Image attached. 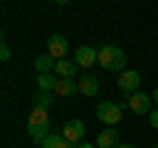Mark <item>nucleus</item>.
Listing matches in <instances>:
<instances>
[{"instance_id": "obj_19", "label": "nucleus", "mask_w": 158, "mask_h": 148, "mask_svg": "<svg viewBox=\"0 0 158 148\" xmlns=\"http://www.w3.org/2000/svg\"><path fill=\"white\" fill-rule=\"evenodd\" d=\"M79 148H98V146H90V143H79Z\"/></svg>"}, {"instance_id": "obj_8", "label": "nucleus", "mask_w": 158, "mask_h": 148, "mask_svg": "<svg viewBox=\"0 0 158 148\" xmlns=\"http://www.w3.org/2000/svg\"><path fill=\"white\" fill-rule=\"evenodd\" d=\"M29 130H40V127H50V116H48L45 108H34L29 114V122H27Z\"/></svg>"}, {"instance_id": "obj_4", "label": "nucleus", "mask_w": 158, "mask_h": 148, "mask_svg": "<svg viewBox=\"0 0 158 148\" xmlns=\"http://www.w3.org/2000/svg\"><path fill=\"white\" fill-rule=\"evenodd\" d=\"M61 135L66 137L71 146H77V143H82V137H85V122H79V119H69L66 124H63Z\"/></svg>"}, {"instance_id": "obj_9", "label": "nucleus", "mask_w": 158, "mask_h": 148, "mask_svg": "<svg viewBox=\"0 0 158 148\" xmlns=\"http://www.w3.org/2000/svg\"><path fill=\"white\" fill-rule=\"evenodd\" d=\"M98 87H100V82H98V77H92V74H85V77H79V93L87 98L98 95Z\"/></svg>"}, {"instance_id": "obj_16", "label": "nucleus", "mask_w": 158, "mask_h": 148, "mask_svg": "<svg viewBox=\"0 0 158 148\" xmlns=\"http://www.w3.org/2000/svg\"><path fill=\"white\" fill-rule=\"evenodd\" d=\"M53 95H56V93H40L37 90V95H34V108H50L53 106Z\"/></svg>"}, {"instance_id": "obj_2", "label": "nucleus", "mask_w": 158, "mask_h": 148, "mask_svg": "<svg viewBox=\"0 0 158 148\" xmlns=\"http://www.w3.org/2000/svg\"><path fill=\"white\" fill-rule=\"evenodd\" d=\"M95 114H98V119H100L103 124L116 127L118 122H121V116H124V106H118V103H113V101H103L100 106L95 108Z\"/></svg>"}, {"instance_id": "obj_6", "label": "nucleus", "mask_w": 158, "mask_h": 148, "mask_svg": "<svg viewBox=\"0 0 158 148\" xmlns=\"http://www.w3.org/2000/svg\"><path fill=\"white\" fill-rule=\"evenodd\" d=\"M74 63L77 66H95L98 63V48H92V45H82V48H77V53H74Z\"/></svg>"}, {"instance_id": "obj_3", "label": "nucleus", "mask_w": 158, "mask_h": 148, "mask_svg": "<svg viewBox=\"0 0 158 148\" xmlns=\"http://www.w3.org/2000/svg\"><path fill=\"white\" fill-rule=\"evenodd\" d=\"M118 90L121 93H129V95H135V93H140V74L135 72V69H127V72H121V77H118Z\"/></svg>"}, {"instance_id": "obj_21", "label": "nucleus", "mask_w": 158, "mask_h": 148, "mask_svg": "<svg viewBox=\"0 0 158 148\" xmlns=\"http://www.w3.org/2000/svg\"><path fill=\"white\" fill-rule=\"evenodd\" d=\"M116 148H135V146H121V143H118V146Z\"/></svg>"}, {"instance_id": "obj_18", "label": "nucleus", "mask_w": 158, "mask_h": 148, "mask_svg": "<svg viewBox=\"0 0 158 148\" xmlns=\"http://www.w3.org/2000/svg\"><path fill=\"white\" fill-rule=\"evenodd\" d=\"M0 58H3V61H8V58H11V48H8L6 42L0 45Z\"/></svg>"}, {"instance_id": "obj_10", "label": "nucleus", "mask_w": 158, "mask_h": 148, "mask_svg": "<svg viewBox=\"0 0 158 148\" xmlns=\"http://www.w3.org/2000/svg\"><path fill=\"white\" fill-rule=\"evenodd\" d=\"M77 72H79L77 63H71V61H56V77H58V80H74Z\"/></svg>"}, {"instance_id": "obj_1", "label": "nucleus", "mask_w": 158, "mask_h": 148, "mask_svg": "<svg viewBox=\"0 0 158 148\" xmlns=\"http://www.w3.org/2000/svg\"><path fill=\"white\" fill-rule=\"evenodd\" d=\"M98 63H100L106 72H124L127 66V53L121 50L118 45H103L100 50H98Z\"/></svg>"}, {"instance_id": "obj_13", "label": "nucleus", "mask_w": 158, "mask_h": 148, "mask_svg": "<svg viewBox=\"0 0 158 148\" xmlns=\"http://www.w3.org/2000/svg\"><path fill=\"white\" fill-rule=\"evenodd\" d=\"M56 85H58L56 74H40L37 77V90L40 93H56Z\"/></svg>"}, {"instance_id": "obj_14", "label": "nucleus", "mask_w": 158, "mask_h": 148, "mask_svg": "<svg viewBox=\"0 0 158 148\" xmlns=\"http://www.w3.org/2000/svg\"><path fill=\"white\" fill-rule=\"evenodd\" d=\"M34 66H37L40 74H50V72H56V58H53L50 53H42V56H37Z\"/></svg>"}, {"instance_id": "obj_15", "label": "nucleus", "mask_w": 158, "mask_h": 148, "mask_svg": "<svg viewBox=\"0 0 158 148\" xmlns=\"http://www.w3.org/2000/svg\"><path fill=\"white\" fill-rule=\"evenodd\" d=\"M42 148H74V146H71V143H69L63 135H58V132H50V135L45 137V143H42Z\"/></svg>"}, {"instance_id": "obj_11", "label": "nucleus", "mask_w": 158, "mask_h": 148, "mask_svg": "<svg viewBox=\"0 0 158 148\" xmlns=\"http://www.w3.org/2000/svg\"><path fill=\"white\" fill-rule=\"evenodd\" d=\"M116 146H118V132L113 127L98 132V148H116Z\"/></svg>"}, {"instance_id": "obj_17", "label": "nucleus", "mask_w": 158, "mask_h": 148, "mask_svg": "<svg viewBox=\"0 0 158 148\" xmlns=\"http://www.w3.org/2000/svg\"><path fill=\"white\" fill-rule=\"evenodd\" d=\"M148 119H150V127H156V130H158V108H153L150 114H148Z\"/></svg>"}, {"instance_id": "obj_5", "label": "nucleus", "mask_w": 158, "mask_h": 148, "mask_svg": "<svg viewBox=\"0 0 158 148\" xmlns=\"http://www.w3.org/2000/svg\"><path fill=\"white\" fill-rule=\"evenodd\" d=\"M48 53H50L56 61H63V56L69 53V42L63 34H50L48 37Z\"/></svg>"}, {"instance_id": "obj_7", "label": "nucleus", "mask_w": 158, "mask_h": 148, "mask_svg": "<svg viewBox=\"0 0 158 148\" xmlns=\"http://www.w3.org/2000/svg\"><path fill=\"white\" fill-rule=\"evenodd\" d=\"M150 101L153 95H148V93H135V95H129V101H127V106L135 111V114H150Z\"/></svg>"}, {"instance_id": "obj_12", "label": "nucleus", "mask_w": 158, "mask_h": 148, "mask_svg": "<svg viewBox=\"0 0 158 148\" xmlns=\"http://www.w3.org/2000/svg\"><path fill=\"white\" fill-rule=\"evenodd\" d=\"M79 93V82L77 80H58V85H56V95H61V98H71V95H77Z\"/></svg>"}, {"instance_id": "obj_20", "label": "nucleus", "mask_w": 158, "mask_h": 148, "mask_svg": "<svg viewBox=\"0 0 158 148\" xmlns=\"http://www.w3.org/2000/svg\"><path fill=\"white\" fill-rule=\"evenodd\" d=\"M153 101H156V106H158V87L153 90Z\"/></svg>"}]
</instances>
